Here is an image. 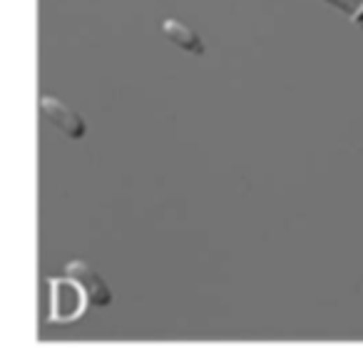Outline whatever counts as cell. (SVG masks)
Returning a JSON list of instances; mask_svg holds the SVG:
<instances>
[{
	"label": "cell",
	"mask_w": 363,
	"mask_h": 363,
	"mask_svg": "<svg viewBox=\"0 0 363 363\" xmlns=\"http://www.w3.org/2000/svg\"><path fill=\"white\" fill-rule=\"evenodd\" d=\"M90 296L73 276L65 274L63 279H50V321L70 324L85 313Z\"/></svg>",
	"instance_id": "6da1fadb"
},
{
	"label": "cell",
	"mask_w": 363,
	"mask_h": 363,
	"mask_svg": "<svg viewBox=\"0 0 363 363\" xmlns=\"http://www.w3.org/2000/svg\"><path fill=\"white\" fill-rule=\"evenodd\" d=\"M65 274H68V276H73L75 281H77V284L87 291V296H90V304H97V306H108V304H110L108 284H105L103 279H100V274H97L95 269L90 267V264H85V261H70L68 269H65Z\"/></svg>",
	"instance_id": "7a4b0ae2"
},
{
	"label": "cell",
	"mask_w": 363,
	"mask_h": 363,
	"mask_svg": "<svg viewBox=\"0 0 363 363\" xmlns=\"http://www.w3.org/2000/svg\"><path fill=\"white\" fill-rule=\"evenodd\" d=\"M40 110L43 114L47 117L50 125H55L57 130L63 132V135L73 137V140H80V137L85 135V122L68 108L63 105L60 100H52V97H43V103H40Z\"/></svg>",
	"instance_id": "3957f363"
},
{
	"label": "cell",
	"mask_w": 363,
	"mask_h": 363,
	"mask_svg": "<svg viewBox=\"0 0 363 363\" xmlns=\"http://www.w3.org/2000/svg\"><path fill=\"white\" fill-rule=\"evenodd\" d=\"M162 33H165L167 38L175 43V45L184 47V50H192V52H202V50H205L197 35H194L192 30L187 28V25L177 23V20H167V23L162 25Z\"/></svg>",
	"instance_id": "277c9868"
}]
</instances>
